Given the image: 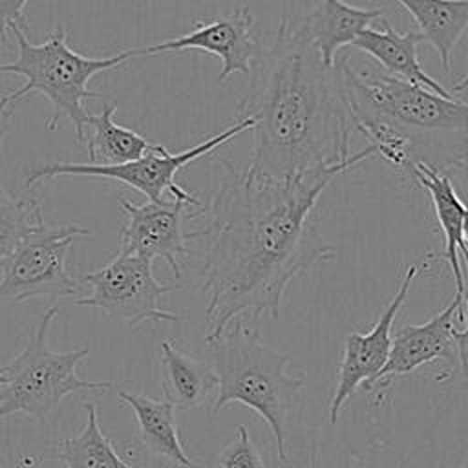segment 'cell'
I'll return each instance as SVG.
<instances>
[{"instance_id":"6da1fadb","label":"cell","mask_w":468,"mask_h":468,"mask_svg":"<svg viewBox=\"0 0 468 468\" xmlns=\"http://www.w3.org/2000/svg\"><path fill=\"white\" fill-rule=\"evenodd\" d=\"M375 155L371 146L289 181L249 177L230 161L219 159V183L210 199L208 247L201 267L207 294L205 338L218 336L234 318H278L287 285L335 249L313 218L327 185L346 170Z\"/></svg>"},{"instance_id":"7a4b0ae2","label":"cell","mask_w":468,"mask_h":468,"mask_svg":"<svg viewBox=\"0 0 468 468\" xmlns=\"http://www.w3.org/2000/svg\"><path fill=\"white\" fill-rule=\"evenodd\" d=\"M238 119H250V157L243 172L289 181L349 157L351 124L335 64L327 66L303 26L282 18L274 40L250 68Z\"/></svg>"},{"instance_id":"3957f363","label":"cell","mask_w":468,"mask_h":468,"mask_svg":"<svg viewBox=\"0 0 468 468\" xmlns=\"http://www.w3.org/2000/svg\"><path fill=\"white\" fill-rule=\"evenodd\" d=\"M351 130L393 170L411 179L417 165L446 174L468 166V102L442 97L382 69L335 60Z\"/></svg>"},{"instance_id":"277c9868","label":"cell","mask_w":468,"mask_h":468,"mask_svg":"<svg viewBox=\"0 0 468 468\" xmlns=\"http://www.w3.org/2000/svg\"><path fill=\"white\" fill-rule=\"evenodd\" d=\"M212 369L218 375V395L212 413L234 402L254 410L271 428L280 464L287 463V420L302 406L305 375L287 373L291 353L271 347L258 329L239 316L218 336L205 338Z\"/></svg>"},{"instance_id":"5b68a950","label":"cell","mask_w":468,"mask_h":468,"mask_svg":"<svg viewBox=\"0 0 468 468\" xmlns=\"http://www.w3.org/2000/svg\"><path fill=\"white\" fill-rule=\"evenodd\" d=\"M16 42V58L0 64V73H13L26 79V84L11 91L15 102L31 93H42L51 102V115L46 130L53 132L66 117L73 124L75 139L84 143V130L90 113L84 108L88 99H101V91L88 88L90 80L106 69L119 68L135 57V49H124L110 57H86L68 44V33L57 26L42 44H31L26 29H11Z\"/></svg>"},{"instance_id":"8992f818","label":"cell","mask_w":468,"mask_h":468,"mask_svg":"<svg viewBox=\"0 0 468 468\" xmlns=\"http://www.w3.org/2000/svg\"><path fill=\"white\" fill-rule=\"evenodd\" d=\"M58 314L53 305L44 311L24 349L2 366L4 382L0 386V420L13 413H26L40 422H48L49 413L69 393H104L112 388L108 380H86L77 373V366L90 349L57 353L48 347L49 327Z\"/></svg>"},{"instance_id":"52a82bcc","label":"cell","mask_w":468,"mask_h":468,"mask_svg":"<svg viewBox=\"0 0 468 468\" xmlns=\"http://www.w3.org/2000/svg\"><path fill=\"white\" fill-rule=\"evenodd\" d=\"M252 128L250 119H238L227 130L183 150L172 154L163 144H154L139 159L121 163V165H91V163H68V161H49L38 163L27 168L26 172V188L33 186L38 181H46L58 176H93L121 181L143 196L148 201H165V192H170L174 199H183L192 207H201V201L186 192L176 183V174L185 168L188 163L210 154L218 146L229 143L238 133L249 132Z\"/></svg>"},{"instance_id":"ba28073f","label":"cell","mask_w":468,"mask_h":468,"mask_svg":"<svg viewBox=\"0 0 468 468\" xmlns=\"http://www.w3.org/2000/svg\"><path fill=\"white\" fill-rule=\"evenodd\" d=\"M152 265V258L119 249L110 263L80 276L91 287V294L77 298L75 305L101 309L130 327L143 322H179L176 313L159 307V300L179 285L161 283Z\"/></svg>"},{"instance_id":"9c48e42d","label":"cell","mask_w":468,"mask_h":468,"mask_svg":"<svg viewBox=\"0 0 468 468\" xmlns=\"http://www.w3.org/2000/svg\"><path fill=\"white\" fill-rule=\"evenodd\" d=\"M82 225H46L42 221L0 263V302H26L38 296H71L79 282L68 272L66 258L77 236H88Z\"/></svg>"},{"instance_id":"30bf717a","label":"cell","mask_w":468,"mask_h":468,"mask_svg":"<svg viewBox=\"0 0 468 468\" xmlns=\"http://www.w3.org/2000/svg\"><path fill=\"white\" fill-rule=\"evenodd\" d=\"M431 254L424 258V261L417 265H410L402 276V282L393 294V298L384 307L382 314L375 322V325L367 333L351 331L346 336L344 344V355L338 367V380L335 388V395L329 402V422L335 424L338 420V415L349 397L360 388L367 386L378 371L384 367L389 347H391V333H393V322L400 307L404 305L410 287L413 285L415 278L430 267Z\"/></svg>"},{"instance_id":"8fae6325","label":"cell","mask_w":468,"mask_h":468,"mask_svg":"<svg viewBox=\"0 0 468 468\" xmlns=\"http://www.w3.org/2000/svg\"><path fill=\"white\" fill-rule=\"evenodd\" d=\"M119 203L128 218L121 229L119 249L152 260L163 258L170 265L176 280H179L183 274L179 258L190 254L186 241L205 236V230L185 232V219L197 216L186 212L192 205L183 199L146 201L137 205L124 197H121Z\"/></svg>"},{"instance_id":"7c38bea8","label":"cell","mask_w":468,"mask_h":468,"mask_svg":"<svg viewBox=\"0 0 468 468\" xmlns=\"http://www.w3.org/2000/svg\"><path fill=\"white\" fill-rule=\"evenodd\" d=\"M455 316H463V294L457 292L444 309L424 324L400 325L393 333L384 367L366 386V389L375 395L377 402L384 400L388 389L399 377H406L437 358L453 360L457 356V344L453 336Z\"/></svg>"},{"instance_id":"4fadbf2b","label":"cell","mask_w":468,"mask_h":468,"mask_svg":"<svg viewBox=\"0 0 468 468\" xmlns=\"http://www.w3.org/2000/svg\"><path fill=\"white\" fill-rule=\"evenodd\" d=\"M252 27V13L247 7H238L232 13L219 15L212 20H194V29L190 33L146 48H137L135 57L185 49L212 53L221 60L218 80L225 82L232 73H250L252 62L261 51Z\"/></svg>"},{"instance_id":"5bb4252c","label":"cell","mask_w":468,"mask_h":468,"mask_svg":"<svg viewBox=\"0 0 468 468\" xmlns=\"http://www.w3.org/2000/svg\"><path fill=\"white\" fill-rule=\"evenodd\" d=\"M380 27H366L351 46L367 53L391 77L424 86L442 97H457L422 69L417 49L424 37L419 31L408 29L399 33L384 16L380 18Z\"/></svg>"},{"instance_id":"9a60e30c","label":"cell","mask_w":468,"mask_h":468,"mask_svg":"<svg viewBox=\"0 0 468 468\" xmlns=\"http://www.w3.org/2000/svg\"><path fill=\"white\" fill-rule=\"evenodd\" d=\"M384 16V7H356L344 0H320L302 22L316 46L322 60L333 66L338 49L351 46L375 20Z\"/></svg>"},{"instance_id":"2e32d148","label":"cell","mask_w":468,"mask_h":468,"mask_svg":"<svg viewBox=\"0 0 468 468\" xmlns=\"http://www.w3.org/2000/svg\"><path fill=\"white\" fill-rule=\"evenodd\" d=\"M411 181H415L419 186H422L431 201L435 218H437L439 227L444 236V249H442L441 256L446 260V263L452 269V274L455 278V292L463 294L466 283H464V276H463L459 252L461 254L468 252V249L463 241V232H461V223H463V214H464V199H461V196L457 194L448 174L437 172L426 165L415 166Z\"/></svg>"},{"instance_id":"e0dca14e","label":"cell","mask_w":468,"mask_h":468,"mask_svg":"<svg viewBox=\"0 0 468 468\" xmlns=\"http://www.w3.org/2000/svg\"><path fill=\"white\" fill-rule=\"evenodd\" d=\"M161 388L165 400L176 410H196L218 391V375L207 362L181 353L172 340H163Z\"/></svg>"},{"instance_id":"ac0fdd59","label":"cell","mask_w":468,"mask_h":468,"mask_svg":"<svg viewBox=\"0 0 468 468\" xmlns=\"http://www.w3.org/2000/svg\"><path fill=\"white\" fill-rule=\"evenodd\" d=\"M121 402L128 404L135 415L139 439L152 453L166 457L185 468H201L190 459L179 441L176 408L168 400L152 399L139 393L117 391Z\"/></svg>"},{"instance_id":"d6986e66","label":"cell","mask_w":468,"mask_h":468,"mask_svg":"<svg viewBox=\"0 0 468 468\" xmlns=\"http://www.w3.org/2000/svg\"><path fill=\"white\" fill-rule=\"evenodd\" d=\"M419 26V33L439 55L441 68L452 75V51L468 27V0H395Z\"/></svg>"},{"instance_id":"ffe728a7","label":"cell","mask_w":468,"mask_h":468,"mask_svg":"<svg viewBox=\"0 0 468 468\" xmlns=\"http://www.w3.org/2000/svg\"><path fill=\"white\" fill-rule=\"evenodd\" d=\"M117 104L104 102L99 113H90L84 143L91 165H121L144 155L154 143L113 121Z\"/></svg>"},{"instance_id":"44dd1931","label":"cell","mask_w":468,"mask_h":468,"mask_svg":"<svg viewBox=\"0 0 468 468\" xmlns=\"http://www.w3.org/2000/svg\"><path fill=\"white\" fill-rule=\"evenodd\" d=\"M82 408L88 413L84 430L77 437L57 442L53 452L27 459V464L53 459L66 464V468H135L121 459L112 439L102 431L95 404L84 402Z\"/></svg>"},{"instance_id":"7402d4cb","label":"cell","mask_w":468,"mask_h":468,"mask_svg":"<svg viewBox=\"0 0 468 468\" xmlns=\"http://www.w3.org/2000/svg\"><path fill=\"white\" fill-rule=\"evenodd\" d=\"M44 221L42 207L33 197H15L0 185V263Z\"/></svg>"},{"instance_id":"603a6c76","label":"cell","mask_w":468,"mask_h":468,"mask_svg":"<svg viewBox=\"0 0 468 468\" xmlns=\"http://www.w3.org/2000/svg\"><path fill=\"white\" fill-rule=\"evenodd\" d=\"M218 463L219 468H267L245 424L238 426L236 439L223 448Z\"/></svg>"},{"instance_id":"cb8c5ba5","label":"cell","mask_w":468,"mask_h":468,"mask_svg":"<svg viewBox=\"0 0 468 468\" xmlns=\"http://www.w3.org/2000/svg\"><path fill=\"white\" fill-rule=\"evenodd\" d=\"M29 0H0V42L7 44V31L13 27L27 29L24 7Z\"/></svg>"},{"instance_id":"d4e9b609","label":"cell","mask_w":468,"mask_h":468,"mask_svg":"<svg viewBox=\"0 0 468 468\" xmlns=\"http://www.w3.org/2000/svg\"><path fill=\"white\" fill-rule=\"evenodd\" d=\"M463 260L466 263V272H468V252L463 254ZM463 305L466 307L464 316L461 318L464 322V327L459 331L455 329V344H457V358L461 364V369L464 373V377L468 378V283L464 285V292H463Z\"/></svg>"},{"instance_id":"484cf974","label":"cell","mask_w":468,"mask_h":468,"mask_svg":"<svg viewBox=\"0 0 468 468\" xmlns=\"http://www.w3.org/2000/svg\"><path fill=\"white\" fill-rule=\"evenodd\" d=\"M16 102L11 99V91H7L2 99H0V152H2V137H4V130H5V121L13 112V106Z\"/></svg>"},{"instance_id":"4316f807","label":"cell","mask_w":468,"mask_h":468,"mask_svg":"<svg viewBox=\"0 0 468 468\" xmlns=\"http://www.w3.org/2000/svg\"><path fill=\"white\" fill-rule=\"evenodd\" d=\"M461 232H463V241L468 249V201L464 199V214H463V223H461Z\"/></svg>"},{"instance_id":"83f0119b","label":"cell","mask_w":468,"mask_h":468,"mask_svg":"<svg viewBox=\"0 0 468 468\" xmlns=\"http://www.w3.org/2000/svg\"><path fill=\"white\" fill-rule=\"evenodd\" d=\"M466 88H468V71L464 73V77H463L459 82L453 84V88H452L450 91H452L453 95H457V93H463Z\"/></svg>"},{"instance_id":"f1b7e54d","label":"cell","mask_w":468,"mask_h":468,"mask_svg":"<svg viewBox=\"0 0 468 468\" xmlns=\"http://www.w3.org/2000/svg\"><path fill=\"white\" fill-rule=\"evenodd\" d=\"M2 382H4V371H2V367H0V386H2Z\"/></svg>"},{"instance_id":"f546056e","label":"cell","mask_w":468,"mask_h":468,"mask_svg":"<svg viewBox=\"0 0 468 468\" xmlns=\"http://www.w3.org/2000/svg\"><path fill=\"white\" fill-rule=\"evenodd\" d=\"M461 468H468V463H466V464H464V466H461Z\"/></svg>"}]
</instances>
